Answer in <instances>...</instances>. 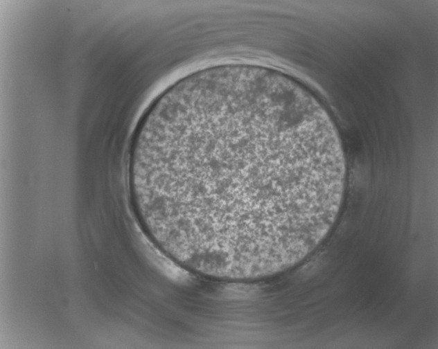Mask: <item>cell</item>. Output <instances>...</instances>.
Instances as JSON below:
<instances>
[{
    "mask_svg": "<svg viewBox=\"0 0 438 349\" xmlns=\"http://www.w3.org/2000/svg\"><path fill=\"white\" fill-rule=\"evenodd\" d=\"M139 221L167 257L222 279L265 278L324 240L345 158L322 105L266 73L209 78L143 122L129 169Z\"/></svg>",
    "mask_w": 438,
    "mask_h": 349,
    "instance_id": "6da1fadb",
    "label": "cell"
}]
</instances>
